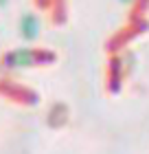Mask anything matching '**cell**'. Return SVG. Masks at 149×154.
I'll use <instances>...</instances> for the list:
<instances>
[{
  "instance_id": "277c9868",
  "label": "cell",
  "mask_w": 149,
  "mask_h": 154,
  "mask_svg": "<svg viewBox=\"0 0 149 154\" xmlns=\"http://www.w3.org/2000/svg\"><path fill=\"white\" fill-rule=\"evenodd\" d=\"M9 5V0H0V7H7Z\"/></svg>"
},
{
  "instance_id": "7a4b0ae2",
  "label": "cell",
  "mask_w": 149,
  "mask_h": 154,
  "mask_svg": "<svg viewBox=\"0 0 149 154\" xmlns=\"http://www.w3.org/2000/svg\"><path fill=\"white\" fill-rule=\"evenodd\" d=\"M18 33H20V38H22L26 44L37 42L40 33H42V20H40L37 13L24 11L22 16H20V22H18Z\"/></svg>"
},
{
  "instance_id": "6da1fadb",
  "label": "cell",
  "mask_w": 149,
  "mask_h": 154,
  "mask_svg": "<svg viewBox=\"0 0 149 154\" xmlns=\"http://www.w3.org/2000/svg\"><path fill=\"white\" fill-rule=\"evenodd\" d=\"M51 62H55V53H51V51H42V48H33V46H20V48L4 53L0 64L4 68H9V71H20V68L51 64Z\"/></svg>"
},
{
  "instance_id": "3957f363",
  "label": "cell",
  "mask_w": 149,
  "mask_h": 154,
  "mask_svg": "<svg viewBox=\"0 0 149 154\" xmlns=\"http://www.w3.org/2000/svg\"><path fill=\"white\" fill-rule=\"evenodd\" d=\"M121 5H132V2H136V0H118Z\"/></svg>"
}]
</instances>
